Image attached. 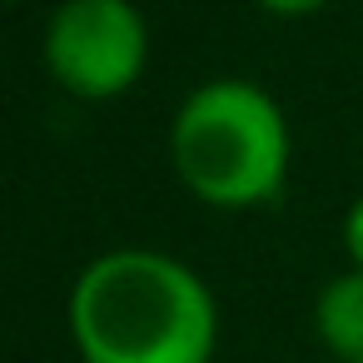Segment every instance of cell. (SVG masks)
Here are the masks:
<instances>
[{"mask_svg": "<svg viewBox=\"0 0 363 363\" xmlns=\"http://www.w3.org/2000/svg\"><path fill=\"white\" fill-rule=\"evenodd\" d=\"M65 323L80 363H209L219 343L209 284L160 249L90 259L70 284Z\"/></svg>", "mask_w": 363, "mask_h": 363, "instance_id": "obj_1", "label": "cell"}, {"mask_svg": "<svg viewBox=\"0 0 363 363\" xmlns=\"http://www.w3.org/2000/svg\"><path fill=\"white\" fill-rule=\"evenodd\" d=\"M289 120L249 80H209L184 95L169 125V160L184 189L214 209L269 204L289 179Z\"/></svg>", "mask_w": 363, "mask_h": 363, "instance_id": "obj_2", "label": "cell"}, {"mask_svg": "<svg viewBox=\"0 0 363 363\" xmlns=\"http://www.w3.org/2000/svg\"><path fill=\"white\" fill-rule=\"evenodd\" d=\"M45 70L75 100L125 95L150 60V30L130 0H60L45 21Z\"/></svg>", "mask_w": 363, "mask_h": 363, "instance_id": "obj_3", "label": "cell"}, {"mask_svg": "<svg viewBox=\"0 0 363 363\" xmlns=\"http://www.w3.org/2000/svg\"><path fill=\"white\" fill-rule=\"evenodd\" d=\"M318 343L338 363H363V269L333 274L313 298Z\"/></svg>", "mask_w": 363, "mask_h": 363, "instance_id": "obj_4", "label": "cell"}, {"mask_svg": "<svg viewBox=\"0 0 363 363\" xmlns=\"http://www.w3.org/2000/svg\"><path fill=\"white\" fill-rule=\"evenodd\" d=\"M343 249H348V259H353V269H363V194L348 204V214H343Z\"/></svg>", "mask_w": 363, "mask_h": 363, "instance_id": "obj_5", "label": "cell"}, {"mask_svg": "<svg viewBox=\"0 0 363 363\" xmlns=\"http://www.w3.org/2000/svg\"><path fill=\"white\" fill-rule=\"evenodd\" d=\"M254 6L269 11V16H308V11L328 6V0H254Z\"/></svg>", "mask_w": 363, "mask_h": 363, "instance_id": "obj_6", "label": "cell"}, {"mask_svg": "<svg viewBox=\"0 0 363 363\" xmlns=\"http://www.w3.org/2000/svg\"><path fill=\"white\" fill-rule=\"evenodd\" d=\"M11 6H21V0H11Z\"/></svg>", "mask_w": 363, "mask_h": 363, "instance_id": "obj_7", "label": "cell"}]
</instances>
